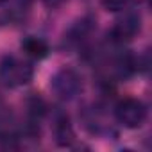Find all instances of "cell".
<instances>
[{"label": "cell", "instance_id": "obj_1", "mask_svg": "<svg viewBox=\"0 0 152 152\" xmlns=\"http://www.w3.org/2000/svg\"><path fill=\"white\" fill-rule=\"evenodd\" d=\"M34 75L32 64L16 56H6L0 61V81L9 88H20L31 83Z\"/></svg>", "mask_w": 152, "mask_h": 152}, {"label": "cell", "instance_id": "obj_2", "mask_svg": "<svg viewBox=\"0 0 152 152\" xmlns=\"http://www.w3.org/2000/svg\"><path fill=\"white\" fill-rule=\"evenodd\" d=\"M50 88H52V91H54V95L57 99L70 102L75 97L81 95V91H83V79H81V75L75 70L61 68L52 77Z\"/></svg>", "mask_w": 152, "mask_h": 152}, {"label": "cell", "instance_id": "obj_3", "mask_svg": "<svg viewBox=\"0 0 152 152\" xmlns=\"http://www.w3.org/2000/svg\"><path fill=\"white\" fill-rule=\"evenodd\" d=\"M115 116L116 120L127 127V129H138L145 124L147 120V107L141 100L127 97L124 100H120L115 107Z\"/></svg>", "mask_w": 152, "mask_h": 152}, {"label": "cell", "instance_id": "obj_4", "mask_svg": "<svg viewBox=\"0 0 152 152\" xmlns=\"http://www.w3.org/2000/svg\"><path fill=\"white\" fill-rule=\"evenodd\" d=\"M141 29V18L138 13H125L122 18L116 20L115 27L111 29V38L116 43H125L136 38Z\"/></svg>", "mask_w": 152, "mask_h": 152}, {"label": "cell", "instance_id": "obj_5", "mask_svg": "<svg viewBox=\"0 0 152 152\" xmlns=\"http://www.w3.org/2000/svg\"><path fill=\"white\" fill-rule=\"evenodd\" d=\"M22 50L32 57V59H43L48 56L50 48H48V43L41 38H36V36H29L22 41Z\"/></svg>", "mask_w": 152, "mask_h": 152}, {"label": "cell", "instance_id": "obj_6", "mask_svg": "<svg viewBox=\"0 0 152 152\" xmlns=\"http://www.w3.org/2000/svg\"><path fill=\"white\" fill-rule=\"evenodd\" d=\"M56 138H57V143L59 145H70L72 140H73V131H72V125L68 122V118H61L56 125Z\"/></svg>", "mask_w": 152, "mask_h": 152}, {"label": "cell", "instance_id": "obj_7", "mask_svg": "<svg viewBox=\"0 0 152 152\" xmlns=\"http://www.w3.org/2000/svg\"><path fill=\"white\" fill-rule=\"evenodd\" d=\"M100 2L107 11H122L129 4V0H100Z\"/></svg>", "mask_w": 152, "mask_h": 152}, {"label": "cell", "instance_id": "obj_8", "mask_svg": "<svg viewBox=\"0 0 152 152\" xmlns=\"http://www.w3.org/2000/svg\"><path fill=\"white\" fill-rule=\"evenodd\" d=\"M9 20V6L7 0H0V25Z\"/></svg>", "mask_w": 152, "mask_h": 152}, {"label": "cell", "instance_id": "obj_9", "mask_svg": "<svg viewBox=\"0 0 152 152\" xmlns=\"http://www.w3.org/2000/svg\"><path fill=\"white\" fill-rule=\"evenodd\" d=\"M45 4H47L48 7H56V6L63 4V0H45Z\"/></svg>", "mask_w": 152, "mask_h": 152}]
</instances>
